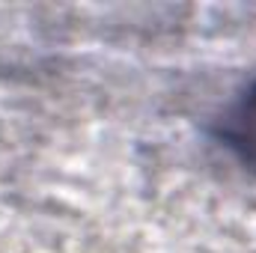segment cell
Here are the masks:
<instances>
[{"mask_svg": "<svg viewBox=\"0 0 256 253\" xmlns=\"http://www.w3.org/2000/svg\"><path fill=\"white\" fill-rule=\"evenodd\" d=\"M226 137L236 149L244 152V161L250 158L256 164V92H250V98L242 104L238 116H232V128L226 131Z\"/></svg>", "mask_w": 256, "mask_h": 253, "instance_id": "cell-1", "label": "cell"}]
</instances>
